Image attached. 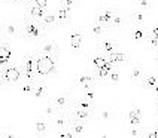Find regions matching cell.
Returning <instances> with one entry per match:
<instances>
[{"mask_svg":"<svg viewBox=\"0 0 158 138\" xmlns=\"http://www.w3.org/2000/svg\"><path fill=\"white\" fill-rule=\"evenodd\" d=\"M45 34H46V28L42 26L40 21L28 17L23 18V22H21V37L23 39L40 42L45 39Z\"/></svg>","mask_w":158,"mask_h":138,"instance_id":"obj_1","label":"cell"},{"mask_svg":"<svg viewBox=\"0 0 158 138\" xmlns=\"http://www.w3.org/2000/svg\"><path fill=\"white\" fill-rule=\"evenodd\" d=\"M24 80L21 65H5L0 71V86L6 89L14 85H19Z\"/></svg>","mask_w":158,"mask_h":138,"instance_id":"obj_2","label":"cell"},{"mask_svg":"<svg viewBox=\"0 0 158 138\" xmlns=\"http://www.w3.org/2000/svg\"><path fill=\"white\" fill-rule=\"evenodd\" d=\"M37 73L40 77H46L57 73V58L55 57H46L40 55L39 57V64H37Z\"/></svg>","mask_w":158,"mask_h":138,"instance_id":"obj_3","label":"cell"},{"mask_svg":"<svg viewBox=\"0 0 158 138\" xmlns=\"http://www.w3.org/2000/svg\"><path fill=\"white\" fill-rule=\"evenodd\" d=\"M69 116H70V122H82V123H89L93 120L94 112L91 110H85L76 105H72L69 108Z\"/></svg>","mask_w":158,"mask_h":138,"instance_id":"obj_4","label":"cell"},{"mask_svg":"<svg viewBox=\"0 0 158 138\" xmlns=\"http://www.w3.org/2000/svg\"><path fill=\"white\" fill-rule=\"evenodd\" d=\"M115 12H116V9L103 6V8H100L96 12V18H94V21H96V22H100V24H103V26L110 27L112 19H114V17H115Z\"/></svg>","mask_w":158,"mask_h":138,"instance_id":"obj_5","label":"cell"},{"mask_svg":"<svg viewBox=\"0 0 158 138\" xmlns=\"http://www.w3.org/2000/svg\"><path fill=\"white\" fill-rule=\"evenodd\" d=\"M51 123H52L54 129L57 131H64L69 128V125H70V116H69V112H60L57 113L54 117H51Z\"/></svg>","mask_w":158,"mask_h":138,"instance_id":"obj_6","label":"cell"},{"mask_svg":"<svg viewBox=\"0 0 158 138\" xmlns=\"http://www.w3.org/2000/svg\"><path fill=\"white\" fill-rule=\"evenodd\" d=\"M75 85L84 91L87 89H91L97 85V80H96V76L94 73H81L76 76V80H75Z\"/></svg>","mask_w":158,"mask_h":138,"instance_id":"obj_7","label":"cell"},{"mask_svg":"<svg viewBox=\"0 0 158 138\" xmlns=\"http://www.w3.org/2000/svg\"><path fill=\"white\" fill-rule=\"evenodd\" d=\"M54 104H55V107L58 108V110H63V112H69V108H70L72 105H73V100L75 98H72L70 95L67 94H58L57 97H54V98H49Z\"/></svg>","mask_w":158,"mask_h":138,"instance_id":"obj_8","label":"cell"},{"mask_svg":"<svg viewBox=\"0 0 158 138\" xmlns=\"http://www.w3.org/2000/svg\"><path fill=\"white\" fill-rule=\"evenodd\" d=\"M39 55H46V57H55L58 58V45L52 42V40H44L42 43L39 45Z\"/></svg>","mask_w":158,"mask_h":138,"instance_id":"obj_9","label":"cell"},{"mask_svg":"<svg viewBox=\"0 0 158 138\" xmlns=\"http://www.w3.org/2000/svg\"><path fill=\"white\" fill-rule=\"evenodd\" d=\"M26 9H27L26 17L33 18V19H37V21H42V18L46 15V9L37 6L35 2H31V3L26 5Z\"/></svg>","mask_w":158,"mask_h":138,"instance_id":"obj_10","label":"cell"},{"mask_svg":"<svg viewBox=\"0 0 158 138\" xmlns=\"http://www.w3.org/2000/svg\"><path fill=\"white\" fill-rule=\"evenodd\" d=\"M85 37V31L82 28H75L72 31V37H70V48L73 52H79L82 48V40Z\"/></svg>","mask_w":158,"mask_h":138,"instance_id":"obj_11","label":"cell"},{"mask_svg":"<svg viewBox=\"0 0 158 138\" xmlns=\"http://www.w3.org/2000/svg\"><path fill=\"white\" fill-rule=\"evenodd\" d=\"M109 30H110V27L103 26V24H100V22H96V21H94V24L88 28V36L93 37V39H98V40H100V39L103 37V34H106Z\"/></svg>","mask_w":158,"mask_h":138,"instance_id":"obj_12","label":"cell"},{"mask_svg":"<svg viewBox=\"0 0 158 138\" xmlns=\"http://www.w3.org/2000/svg\"><path fill=\"white\" fill-rule=\"evenodd\" d=\"M98 49L103 52V53H112V52H116L119 51V46L116 42L114 40H110V39H106V37H102L100 40H98Z\"/></svg>","mask_w":158,"mask_h":138,"instance_id":"obj_13","label":"cell"},{"mask_svg":"<svg viewBox=\"0 0 158 138\" xmlns=\"http://www.w3.org/2000/svg\"><path fill=\"white\" fill-rule=\"evenodd\" d=\"M46 94H48V85L44 80V77H40L35 85V91H33V98L36 100H42V98H46Z\"/></svg>","mask_w":158,"mask_h":138,"instance_id":"obj_14","label":"cell"},{"mask_svg":"<svg viewBox=\"0 0 158 138\" xmlns=\"http://www.w3.org/2000/svg\"><path fill=\"white\" fill-rule=\"evenodd\" d=\"M10 57H12V51H10V48H9V43L6 40H3V42L0 43V65H2V67L8 65Z\"/></svg>","mask_w":158,"mask_h":138,"instance_id":"obj_15","label":"cell"},{"mask_svg":"<svg viewBox=\"0 0 158 138\" xmlns=\"http://www.w3.org/2000/svg\"><path fill=\"white\" fill-rule=\"evenodd\" d=\"M42 26L46 28V31L48 30H52L55 27L60 26V22H58V17H57V14H51V12H46V15L42 18Z\"/></svg>","mask_w":158,"mask_h":138,"instance_id":"obj_16","label":"cell"},{"mask_svg":"<svg viewBox=\"0 0 158 138\" xmlns=\"http://www.w3.org/2000/svg\"><path fill=\"white\" fill-rule=\"evenodd\" d=\"M106 58H107L109 62H112L115 67H116V65H119V64H125V62L128 61V55L124 53V52L116 51V52H112V53H107Z\"/></svg>","mask_w":158,"mask_h":138,"instance_id":"obj_17","label":"cell"},{"mask_svg":"<svg viewBox=\"0 0 158 138\" xmlns=\"http://www.w3.org/2000/svg\"><path fill=\"white\" fill-rule=\"evenodd\" d=\"M145 70H143V67H140V65H133L131 70H130V74H128V77L131 79L133 83H142V80H143V77H145Z\"/></svg>","mask_w":158,"mask_h":138,"instance_id":"obj_18","label":"cell"},{"mask_svg":"<svg viewBox=\"0 0 158 138\" xmlns=\"http://www.w3.org/2000/svg\"><path fill=\"white\" fill-rule=\"evenodd\" d=\"M5 34L8 36L9 39H12V37H21V24L8 22L5 26Z\"/></svg>","mask_w":158,"mask_h":138,"instance_id":"obj_19","label":"cell"},{"mask_svg":"<svg viewBox=\"0 0 158 138\" xmlns=\"http://www.w3.org/2000/svg\"><path fill=\"white\" fill-rule=\"evenodd\" d=\"M57 17H58V22L60 26H67L69 21H70V9H67L66 6L60 5L58 6V10H57Z\"/></svg>","mask_w":158,"mask_h":138,"instance_id":"obj_20","label":"cell"},{"mask_svg":"<svg viewBox=\"0 0 158 138\" xmlns=\"http://www.w3.org/2000/svg\"><path fill=\"white\" fill-rule=\"evenodd\" d=\"M73 105L81 107V108H85V110H91V112H94V104H93L91 100H88L85 95H82V97H76V98L73 100Z\"/></svg>","mask_w":158,"mask_h":138,"instance_id":"obj_21","label":"cell"},{"mask_svg":"<svg viewBox=\"0 0 158 138\" xmlns=\"http://www.w3.org/2000/svg\"><path fill=\"white\" fill-rule=\"evenodd\" d=\"M157 83H158V74L157 73H146L145 77H143V80H142L143 88H145V89H151V91L155 88Z\"/></svg>","mask_w":158,"mask_h":138,"instance_id":"obj_22","label":"cell"},{"mask_svg":"<svg viewBox=\"0 0 158 138\" xmlns=\"http://www.w3.org/2000/svg\"><path fill=\"white\" fill-rule=\"evenodd\" d=\"M35 85L36 82H28V80H23L18 86L21 89V92L23 95H26V97H33V91H35Z\"/></svg>","mask_w":158,"mask_h":138,"instance_id":"obj_23","label":"cell"},{"mask_svg":"<svg viewBox=\"0 0 158 138\" xmlns=\"http://www.w3.org/2000/svg\"><path fill=\"white\" fill-rule=\"evenodd\" d=\"M35 131L37 134H46L48 132V122H46V117L42 116V117H37L35 120Z\"/></svg>","mask_w":158,"mask_h":138,"instance_id":"obj_24","label":"cell"},{"mask_svg":"<svg viewBox=\"0 0 158 138\" xmlns=\"http://www.w3.org/2000/svg\"><path fill=\"white\" fill-rule=\"evenodd\" d=\"M145 10H140V9H134L131 12V22L134 26H143L145 22Z\"/></svg>","mask_w":158,"mask_h":138,"instance_id":"obj_25","label":"cell"},{"mask_svg":"<svg viewBox=\"0 0 158 138\" xmlns=\"http://www.w3.org/2000/svg\"><path fill=\"white\" fill-rule=\"evenodd\" d=\"M131 33H133V39H134L136 42L145 40V37H146V34H148V31L143 28V26H136L131 30Z\"/></svg>","mask_w":158,"mask_h":138,"instance_id":"obj_26","label":"cell"},{"mask_svg":"<svg viewBox=\"0 0 158 138\" xmlns=\"http://www.w3.org/2000/svg\"><path fill=\"white\" fill-rule=\"evenodd\" d=\"M58 112H60V110L55 107V104H54L52 101L48 98V104L44 107V116H45V117H54V116H55Z\"/></svg>","mask_w":158,"mask_h":138,"instance_id":"obj_27","label":"cell"},{"mask_svg":"<svg viewBox=\"0 0 158 138\" xmlns=\"http://www.w3.org/2000/svg\"><path fill=\"white\" fill-rule=\"evenodd\" d=\"M85 125H87V123H82V122H70L69 129L78 137V135H81V134L85 132Z\"/></svg>","mask_w":158,"mask_h":138,"instance_id":"obj_28","label":"cell"},{"mask_svg":"<svg viewBox=\"0 0 158 138\" xmlns=\"http://www.w3.org/2000/svg\"><path fill=\"white\" fill-rule=\"evenodd\" d=\"M91 62L94 64L96 69H102V67H105L109 61H107V58L103 57V55H97V53H94V55H91Z\"/></svg>","mask_w":158,"mask_h":138,"instance_id":"obj_29","label":"cell"},{"mask_svg":"<svg viewBox=\"0 0 158 138\" xmlns=\"http://www.w3.org/2000/svg\"><path fill=\"white\" fill-rule=\"evenodd\" d=\"M110 28H125V19H124V17L118 10L115 12V17H114V19H112Z\"/></svg>","mask_w":158,"mask_h":138,"instance_id":"obj_30","label":"cell"},{"mask_svg":"<svg viewBox=\"0 0 158 138\" xmlns=\"http://www.w3.org/2000/svg\"><path fill=\"white\" fill-rule=\"evenodd\" d=\"M145 42H146V46L149 48L151 51H154L155 53H157L158 52V39L157 37H154V36H151V34H146Z\"/></svg>","mask_w":158,"mask_h":138,"instance_id":"obj_31","label":"cell"},{"mask_svg":"<svg viewBox=\"0 0 158 138\" xmlns=\"http://www.w3.org/2000/svg\"><path fill=\"white\" fill-rule=\"evenodd\" d=\"M134 6H136V9L146 12L148 9H151V2L149 0H134Z\"/></svg>","mask_w":158,"mask_h":138,"instance_id":"obj_32","label":"cell"},{"mask_svg":"<svg viewBox=\"0 0 158 138\" xmlns=\"http://www.w3.org/2000/svg\"><path fill=\"white\" fill-rule=\"evenodd\" d=\"M118 82H119V73H118V71H115V70H112V71L109 73L107 83H110V85H118Z\"/></svg>","mask_w":158,"mask_h":138,"instance_id":"obj_33","label":"cell"},{"mask_svg":"<svg viewBox=\"0 0 158 138\" xmlns=\"http://www.w3.org/2000/svg\"><path fill=\"white\" fill-rule=\"evenodd\" d=\"M130 137H143L140 126H131L130 128Z\"/></svg>","mask_w":158,"mask_h":138,"instance_id":"obj_34","label":"cell"},{"mask_svg":"<svg viewBox=\"0 0 158 138\" xmlns=\"http://www.w3.org/2000/svg\"><path fill=\"white\" fill-rule=\"evenodd\" d=\"M127 116H128V119H133V117H140L142 116V108H131L130 112L127 113Z\"/></svg>","mask_w":158,"mask_h":138,"instance_id":"obj_35","label":"cell"},{"mask_svg":"<svg viewBox=\"0 0 158 138\" xmlns=\"http://www.w3.org/2000/svg\"><path fill=\"white\" fill-rule=\"evenodd\" d=\"M60 5H63V6H66L67 9H70L72 10V8L76 5V0H61V3Z\"/></svg>","mask_w":158,"mask_h":138,"instance_id":"obj_36","label":"cell"},{"mask_svg":"<svg viewBox=\"0 0 158 138\" xmlns=\"http://www.w3.org/2000/svg\"><path fill=\"white\" fill-rule=\"evenodd\" d=\"M85 92V97H87L88 100H91V101H94L96 100V94H94V88H91V89H87V91H84Z\"/></svg>","mask_w":158,"mask_h":138,"instance_id":"obj_37","label":"cell"},{"mask_svg":"<svg viewBox=\"0 0 158 138\" xmlns=\"http://www.w3.org/2000/svg\"><path fill=\"white\" fill-rule=\"evenodd\" d=\"M148 34L154 36V37H157V39H158V22H157V24H155L154 27H152L151 30H148Z\"/></svg>","mask_w":158,"mask_h":138,"instance_id":"obj_38","label":"cell"},{"mask_svg":"<svg viewBox=\"0 0 158 138\" xmlns=\"http://www.w3.org/2000/svg\"><path fill=\"white\" fill-rule=\"evenodd\" d=\"M143 137H148V138H158V126L155 128V129H152L151 132H148V134H145Z\"/></svg>","mask_w":158,"mask_h":138,"instance_id":"obj_39","label":"cell"},{"mask_svg":"<svg viewBox=\"0 0 158 138\" xmlns=\"http://www.w3.org/2000/svg\"><path fill=\"white\" fill-rule=\"evenodd\" d=\"M37 6H40V8L46 9V6H48V0H33Z\"/></svg>","mask_w":158,"mask_h":138,"instance_id":"obj_40","label":"cell"},{"mask_svg":"<svg viewBox=\"0 0 158 138\" xmlns=\"http://www.w3.org/2000/svg\"><path fill=\"white\" fill-rule=\"evenodd\" d=\"M112 116H110V112L109 110H102V119H105V120H109Z\"/></svg>","mask_w":158,"mask_h":138,"instance_id":"obj_41","label":"cell"},{"mask_svg":"<svg viewBox=\"0 0 158 138\" xmlns=\"http://www.w3.org/2000/svg\"><path fill=\"white\" fill-rule=\"evenodd\" d=\"M157 64H158V52H157Z\"/></svg>","mask_w":158,"mask_h":138,"instance_id":"obj_42","label":"cell"}]
</instances>
